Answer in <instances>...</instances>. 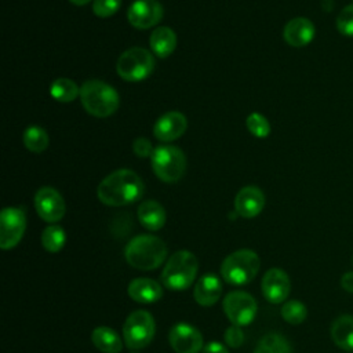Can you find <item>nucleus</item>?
Returning a JSON list of instances; mask_svg holds the SVG:
<instances>
[{
    "instance_id": "obj_1",
    "label": "nucleus",
    "mask_w": 353,
    "mask_h": 353,
    "mask_svg": "<svg viewBox=\"0 0 353 353\" xmlns=\"http://www.w3.org/2000/svg\"><path fill=\"white\" fill-rule=\"evenodd\" d=\"M97 194L106 205H125L141 199L143 194V182L131 170H117L99 183Z\"/></svg>"
},
{
    "instance_id": "obj_2",
    "label": "nucleus",
    "mask_w": 353,
    "mask_h": 353,
    "mask_svg": "<svg viewBox=\"0 0 353 353\" xmlns=\"http://www.w3.org/2000/svg\"><path fill=\"white\" fill-rule=\"evenodd\" d=\"M127 262L139 270H153L159 268L165 256V243L152 234H139L134 237L124 251Z\"/></svg>"
},
{
    "instance_id": "obj_3",
    "label": "nucleus",
    "mask_w": 353,
    "mask_h": 353,
    "mask_svg": "<svg viewBox=\"0 0 353 353\" xmlns=\"http://www.w3.org/2000/svg\"><path fill=\"white\" fill-rule=\"evenodd\" d=\"M199 270V261L190 251L181 250L174 252L163 272L161 281L168 290L182 291L192 285Z\"/></svg>"
},
{
    "instance_id": "obj_4",
    "label": "nucleus",
    "mask_w": 353,
    "mask_h": 353,
    "mask_svg": "<svg viewBox=\"0 0 353 353\" xmlns=\"http://www.w3.org/2000/svg\"><path fill=\"white\" fill-rule=\"evenodd\" d=\"M84 109L95 117H108L119 108V95L113 87L101 80H88L80 88Z\"/></svg>"
},
{
    "instance_id": "obj_5",
    "label": "nucleus",
    "mask_w": 353,
    "mask_h": 353,
    "mask_svg": "<svg viewBox=\"0 0 353 353\" xmlns=\"http://www.w3.org/2000/svg\"><path fill=\"white\" fill-rule=\"evenodd\" d=\"M261 268V259L252 250H237L229 254L221 265L222 279L232 285L250 283Z\"/></svg>"
},
{
    "instance_id": "obj_6",
    "label": "nucleus",
    "mask_w": 353,
    "mask_h": 353,
    "mask_svg": "<svg viewBox=\"0 0 353 353\" xmlns=\"http://www.w3.org/2000/svg\"><path fill=\"white\" fill-rule=\"evenodd\" d=\"M154 174L164 182H176L186 170V157L179 148L171 145L157 146L152 153Z\"/></svg>"
},
{
    "instance_id": "obj_7",
    "label": "nucleus",
    "mask_w": 353,
    "mask_h": 353,
    "mask_svg": "<svg viewBox=\"0 0 353 353\" xmlns=\"http://www.w3.org/2000/svg\"><path fill=\"white\" fill-rule=\"evenodd\" d=\"M154 68V59L152 54L141 47H132L125 50L116 65L117 73L127 81H141L146 79Z\"/></svg>"
},
{
    "instance_id": "obj_8",
    "label": "nucleus",
    "mask_w": 353,
    "mask_h": 353,
    "mask_svg": "<svg viewBox=\"0 0 353 353\" xmlns=\"http://www.w3.org/2000/svg\"><path fill=\"white\" fill-rule=\"evenodd\" d=\"M154 320L146 310L132 312L123 327V341L130 349H142L148 346L154 336Z\"/></svg>"
},
{
    "instance_id": "obj_9",
    "label": "nucleus",
    "mask_w": 353,
    "mask_h": 353,
    "mask_svg": "<svg viewBox=\"0 0 353 353\" xmlns=\"http://www.w3.org/2000/svg\"><path fill=\"white\" fill-rule=\"evenodd\" d=\"M223 312L234 325H248L256 314V301L244 291H232L223 298Z\"/></svg>"
},
{
    "instance_id": "obj_10",
    "label": "nucleus",
    "mask_w": 353,
    "mask_h": 353,
    "mask_svg": "<svg viewBox=\"0 0 353 353\" xmlns=\"http://www.w3.org/2000/svg\"><path fill=\"white\" fill-rule=\"evenodd\" d=\"M26 218L21 208L7 207L0 215V247L10 250L15 247L25 232Z\"/></svg>"
},
{
    "instance_id": "obj_11",
    "label": "nucleus",
    "mask_w": 353,
    "mask_h": 353,
    "mask_svg": "<svg viewBox=\"0 0 353 353\" xmlns=\"http://www.w3.org/2000/svg\"><path fill=\"white\" fill-rule=\"evenodd\" d=\"M34 207L39 216L47 222H57L62 219L66 211L62 196L50 186H44L37 190L34 196Z\"/></svg>"
},
{
    "instance_id": "obj_12",
    "label": "nucleus",
    "mask_w": 353,
    "mask_h": 353,
    "mask_svg": "<svg viewBox=\"0 0 353 353\" xmlns=\"http://www.w3.org/2000/svg\"><path fill=\"white\" fill-rule=\"evenodd\" d=\"M168 341L176 353H199L203 350V336L200 331L186 323L172 325Z\"/></svg>"
},
{
    "instance_id": "obj_13",
    "label": "nucleus",
    "mask_w": 353,
    "mask_h": 353,
    "mask_svg": "<svg viewBox=\"0 0 353 353\" xmlns=\"http://www.w3.org/2000/svg\"><path fill=\"white\" fill-rule=\"evenodd\" d=\"M130 23L137 29H148L160 22L163 6L157 0H137L127 12Z\"/></svg>"
},
{
    "instance_id": "obj_14",
    "label": "nucleus",
    "mask_w": 353,
    "mask_h": 353,
    "mask_svg": "<svg viewBox=\"0 0 353 353\" xmlns=\"http://www.w3.org/2000/svg\"><path fill=\"white\" fill-rule=\"evenodd\" d=\"M262 294L270 303H281L284 302L291 291V281L288 274L279 269H269L262 277Z\"/></svg>"
},
{
    "instance_id": "obj_15",
    "label": "nucleus",
    "mask_w": 353,
    "mask_h": 353,
    "mask_svg": "<svg viewBox=\"0 0 353 353\" xmlns=\"http://www.w3.org/2000/svg\"><path fill=\"white\" fill-rule=\"evenodd\" d=\"M188 127L186 117L179 112H168L163 114L153 127V134L160 141H174L179 138Z\"/></svg>"
},
{
    "instance_id": "obj_16",
    "label": "nucleus",
    "mask_w": 353,
    "mask_h": 353,
    "mask_svg": "<svg viewBox=\"0 0 353 353\" xmlns=\"http://www.w3.org/2000/svg\"><path fill=\"white\" fill-rule=\"evenodd\" d=\"M263 205H265V196L262 190L256 186L243 188L234 199L236 212L243 218L256 216L262 211Z\"/></svg>"
},
{
    "instance_id": "obj_17",
    "label": "nucleus",
    "mask_w": 353,
    "mask_h": 353,
    "mask_svg": "<svg viewBox=\"0 0 353 353\" xmlns=\"http://www.w3.org/2000/svg\"><path fill=\"white\" fill-rule=\"evenodd\" d=\"M283 37L292 47H303L313 40L314 25L307 18H294L284 26Z\"/></svg>"
},
{
    "instance_id": "obj_18",
    "label": "nucleus",
    "mask_w": 353,
    "mask_h": 353,
    "mask_svg": "<svg viewBox=\"0 0 353 353\" xmlns=\"http://www.w3.org/2000/svg\"><path fill=\"white\" fill-rule=\"evenodd\" d=\"M222 294V284L221 280L216 274L214 273H207L201 276L193 291L194 301L201 305V306H211L218 302Z\"/></svg>"
},
{
    "instance_id": "obj_19",
    "label": "nucleus",
    "mask_w": 353,
    "mask_h": 353,
    "mask_svg": "<svg viewBox=\"0 0 353 353\" xmlns=\"http://www.w3.org/2000/svg\"><path fill=\"white\" fill-rule=\"evenodd\" d=\"M128 295L135 302L153 303L163 296V288L152 279L139 277L128 284Z\"/></svg>"
},
{
    "instance_id": "obj_20",
    "label": "nucleus",
    "mask_w": 353,
    "mask_h": 353,
    "mask_svg": "<svg viewBox=\"0 0 353 353\" xmlns=\"http://www.w3.org/2000/svg\"><path fill=\"white\" fill-rule=\"evenodd\" d=\"M331 338L334 343L346 352H353V316L342 314L331 324Z\"/></svg>"
},
{
    "instance_id": "obj_21",
    "label": "nucleus",
    "mask_w": 353,
    "mask_h": 353,
    "mask_svg": "<svg viewBox=\"0 0 353 353\" xmlns=\"http://www.w3.org/2000/svg\"><path fill=\"white\" fill-rule=\"evenodd\" d=\"M138 219L148 230H159L165 223V210L160 203L146 200L138 208Z\"/></svg>"
},
{
    "instance_id": "obj_22",
    "label": "nucleus",
    "mask_w": 353,
    "mask_h": 353,
    "mask_svg": "<svg viewBox=\"0 0 353 353\" xmlns=\"http://www.w3.org/2000/svg\"><path fill=\"white\" fill-rule=\"evenodd\" d=\"M92 343L102 353H120L123 341L120 335L110 327H97L91 335Z\"/></svg>"
},
{
    "instance_id": "obj_23",
    "label": "nucleus",
    "mask_w": 353,
    "mask_h": 353,
    "mask_svg": "<svg viewBox=\"0 0 353 353\" xmlns=\"http://www.w3.org/2000/svg\"><path fill=\"white\" fill-rule=\"evenodd\" d=\"M175 46H176V34L174 33L172 29L167 26L157 28L150 34V48L160 58L168 57L175 50Z\"/></svg>"
},
{
    "instance_id": "obj_24",
    "label": "nucleus",
    "mask_w": 353,
    "mask_h": 353,
    "mask_svg": "<svg viewBox=\"0 0 353 353\" xmlns=\"http://www.w3.org/2000/svg\"><path fill=\"white\" fill-rule=\"evenodd\" d=\"M254 353H291V346L283 335L270 332L259 339Z\"/></svg>"
},
{
    "instance_id": "obj_25",
    "label": "nucleus",
    "mask_w": 353,
    "mask_h": 353,
    "mask_svg": "<svg viewBox=\"0 0 353 353\" xmlns=\"http://www.w3.org/2000/svg\"><path fill=\"white\" fill-rule=\"evenodd\" d=\"M51 97L59 102H70L80 95V88L77 84L70 79H57L51 84Z\"/></svg>"
},
{
    "instance_id": "obj_26",
    "label": "nucleus",
    "mask_w": 353,
    "mask_h": 353,
    "mask_svg": "<svg viewBox=\"0 0 353 353\" xmlns=\"http://www.w3.org/2000/svg\"><path fill=\"white\" fill-rule=\"evenodd\" d=\"M23 143L25 146L34 153L44 152L48 146V135L46 130L39 125H29L23 132Z\"/></svg>"
},
{
    "instance_id": "obj_27",
    "label": "nucleus",
    "mask_w": 353,
    "mask_h": 353,
    "mask_svg": "<svg viewBox=\"0 0 353 353\" xmlns=\"http://www.w3.org/2000/svg\"><path fill=\"white\" fill-rule=\"evenodd\" d=\"M65 240L66 234L58 225H50L41 233V245L48 252H58L63 247Z\"/></svg>"
},
{
    "instance_id": "obj_28",
    "label": "nucleus",
    "mask_w": 353,
    "mask_h": 353,
    "mask_svg": "<svg viewBox=\"0 0 353 353\" xmlns=\"http://www.w3.org/2000/svg\"><path fill=\"white\" fill-rule=\"evenodd\" d=\"M306 316H307L306 306L296 299L287 301L281 307V317L284 321L290 324H294V325L301 324L305 321Z\"/></svg>"
},
{
    "instance_id": "obj_29",
    "label": "nucleus",
    "mask_w": 353,
    "mask_h": 353,
    "mask_svg": "<svg viewBox=\"0 0 353 353\" xmlns=\"http://www.w3.org/2000/svg\"><path fill=\"white\" fill-rule=\"evenodd\" d=\"M247 128L252 135L258 138H265L270 132V124L261 113H251L247 117Z\"/></svg>"
},
{
    "instance_id": "obj_30",
    "label": "nucleus",
    "mask_w": 353,
    "mask_h": 353,
    "mask_svg": "<svg viewBox=\"0 0 353 353\" xmlns=\"http://www.w3.org/2000/svg\"><path fill=\"white\" fill-rule=\"evenodd\" d=\"M336 29L341 34L353 37V4L346 6L336 17Z\"/></svg>"
},
{
    "instance_id": "obj_31",
    "label": "nucleus",
    "mask_w": 353,
    "mask_h": 353,
    "mask_svg": "<svg viewBox=\"0 0 353 353\" xmlns=\"http://www.w3.org/2000/svg\"><path fill=\"white\" fill-rule=\"evenodd\" d=\"M121 4V0H95L92 4V10L97 17L108 18L113 15Z\"/></svg>"
},
{
    "instance_id": "obj_32",
    "label": "nucleus",
    "mask_w": 353,
    "mask_h": 353,
    "mask_svg": "<svg viewBox=\"0 0 353 353\" xmlns=\"http://www.w3.org/2000/svg\"><path fill=\"white\" fill-rule=\"evenodd\" d=\"M223 338H225V342L230 347H239V346H241V343L244 341V334L239 325L233 324L229 328H226Z\"/></svg>"
},
{
    "instance_id": "obj_33",
    "label": "nucleus",
    "mask_w": 353,
    "mask_h": 353,
    "mask_svg": "<svg viewBox=\"0 0 353 353\" xmlns=\"http://www.w3.org/2000/svg\"><path fill=\"white\" fill-rule=\"evenodd\" d=\"M132 149H134V152H135V154L137 156H139V157H146V156H152V153H153V148H152V143H150V141L149 139H146V138H137L135 141H134V143H132Z\"/></svg>"
},
{
    "instance_id": "obj_34",
    "label": "nucleus",
    "mask_w": 353,
    "mask_h": 353,
    "mask_svg": "<svg viewBox=\"0 0 353 353\" xmlns=\"http://www.w3.org/2000/svg\"><path fill=\"white\" fill-rule=\"evenodd\" d=\"M201 353H229V350L223 343H219L218 341H211L203 347Z\"/></svg>"
},
{
    "instance_id": "obj_35",
    "label": "nucleus",
    "mask_w": 353,
    "mask_h": 353,
    "mask_svg": "<svg viewBox=\"0 0 353 353\" xmlns=\"http://www.w3.org/2000/svg\"><path fill=\"white\" fill-rule=\"evenodd\" d=\"M341 287L347 292H353V272H346L342 274Z\"/></svg>"
},
{
    "instance_id": "obj_36",
    "label": "nucleus",
    "mask_w": 353,
    "mask_h": 353,
    "mask_svg": "<svg viewBox=\"0 0 353 353\" xmlns=\"http://www.w3.org/2000/svg\"><path fill=\"white\" fill-rule=\"evenodd\" d=\"M73 4H76V6H84V4H87L90 0H70Z\"/></svg>"
}]
</instances>
